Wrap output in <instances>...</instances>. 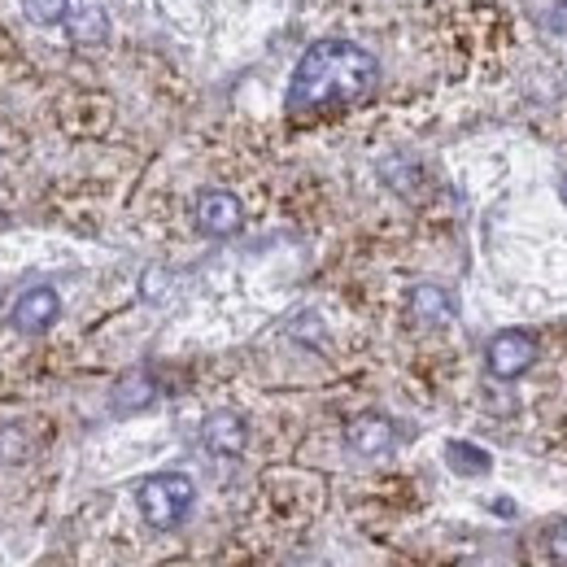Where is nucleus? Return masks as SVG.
<instances>
[{"label": "nucleus", "instance_id": "11", "mask_svg": "<svg viewBox=\"0 0 567 567\" xmlns=\"http://www.w3.org/2000/svg\"><path fill=\"white\" fill-rule=\"evenodd\" d=\"M22 13H27L35 27H58V22H66L71 0H22Z\"/></svg>", "mask_w": 567, "mask_h": 567}, {"label": "nucleus", "instance_id": "13", "mask_svg": "<svg viewBox=\"0 0 567 567\" xmlns=\"http://www.w3.org/2000/svg\"><path fill=\"white\" fill-rule=\"evenodd\" d=\"M546 550H550V559H555V564H567V519L546 533Z\"/></svg>", "mask_w": 567, "mask_h": 567}, {"label": "nucleus", "instance_id": "3", "mask_svg": "<svg viewBox=\"0 0 567 567\" xmlns=\"http://www.w3.org/2000/svg\"><path fill=\"white\" fill-rule=\"evenodd\" d=\"M485 362L497 380H515L537 362V341L528 332H497L485 350Z\"/></svg>", "mask_w": 567, "mask_h": 567}, {"label": "nucleus", "instance_id": "2", "mask_svg": "<svg viewBox=\"0 0 567 567\" xmlns=\"http://www.w3.org/2000/svg\"><path fill=\"white\" fill-rule=\"evenodd\" d=\"M193 502H197V485L184 472H157V476L141 481V489H136V506H141V515L153 528L184 524V515L193 511Z\"/></svg>", "mask_w": 567, "mask_h": 567}, {"label": "nucleus", "instance_id": "1", "mask_svg": "<svg viewBox=\"0 0 567 567\" xmlns=\"http://www.w3.org/2000/svg\"><path fill=\"white\" fill-rule=\"evenodd\" d=\"M380 66L375 58L354 40H319L306 49V58L292 71L288 87V110H319L332 101H358L375 87Z\"/></svg>", "mask_w": 567, "mask_h": 567}, {"label": "nucleus", "instance_id": "4", "mask_svg": "<svg viewBox=\"0 0 567 567\" xmlns=\"http://www.w3.org/2000/svg\"><path fill=\"white\" fill-rule=\"evenodd\" d=\"M58 315H62V297H58L49 284L27 288V292L13 301V328H18V332H27V337L49 332V328L58 323Z\"/></svg>", "mask_w": 567, "mask_h": 567}, {"label": "nucleus", "instance_id": "14", "mask_svg": "<svg viewBox=\"0 0 567 567\" xmlns=\"http://www.w3.org/2000/svg\"><path fill=\"white\" fill-rule=\"evenodd\" d=\"M157 288H166V276L162 271H148L144 276V297H157Z\"/></svg>", "mask_w": 567, "mask_h": 567}, {"label": "nucleus", "instance_id": "5", "mask_svg": "<svg viewBox=\"0 0 567 567\" xmlns=\"http://www.w3.org/2000/svg\"><path fill=\"white\" fill-rule=\"evenodd\" d=\"M197 227L206 231V236H236L240 227H245V210H240V202L231 197V193H223V188H206L202 197H197Z\"/></svg>", "mask_w": 567, "mask_h": 567}, {"label": "nucleus", "instance_id": "6", "mask_svg": "<svg viewBox=\"0 0 567 567\" xmlns=\"http://www.w3.org/2000/svg\"><path fill=\"white\" fill-rule=\"evenodd\" d=\"M393 441H398V427L389 424L384 415H354V420L346 424V445H350L354 454H362V458L389 454Z\"/></svg>", "mask_w": 567, "mask_h": 567}, {"label": "nucleus", "instance_id": "10", "mask_svg": "<svg viewBox=\"0 0 567 567\" xmlns=\"http://www.w3.org/2000/svg\"><path fill=\"white\" fill-rule=\"evenodd\" d=\"M445 463H450L458 476H485V472L494 467V458H489L485 450L467 445V441H450V445H445Z\"/></svg>", "mask_w": 567, "mask_h": 567}, {"label": "nucleus", "instance_id": "12", "mask_svg": "<svg viewBox=\"0 0 567 567\" xmlns=\"http://www.w3.org/2000/svg\"><path fill=\"white\" fill-rule=\"evenodd\" d=\"M114 402H118L123 411H136V406H148V402H153V384H148L144 375H132L127 384H118Z\"/></svg>", "mask_w": 567, "mask_h": 567}, {"label": "nucleus", "instance_id": "8", "mask_svg": "<svg viewBox=\"0 0 567 567\" xmlns=\"http://www.w3.org/2000/svg\"><path fill=\"white\" fill-rule=\"evenodd\" d=\"M66 27H71L74 44H101L110 35V18H105V9L96 0H71Z\"/></svg>", "mask_w": 567, "mask_h": 567}, {"label": "nucleus", "instance_id": "9", "mask_svg": "<svg viewBox=\"0 0 567 567\" xmlns=\"http://www.w3.org/2000/svg\"><path fill=\"white\" fill-rule=\"evenodd\" d=\"M411 315H415L420 323H445V319L454 315V301H450L445 288L420 284V288H411Z\"/></svg>", "mask_w": 567, "mask_h": 567}, {"label": "nucleus", "instance_id": "7", "mask_svg": "<svg viewBox=\"0 0 567 567\" xmlns=\"http://www.w3.org/2000/svg\"><path fill=\"white\" fill-rule=\"evenodd\" d=\"M245 441H249V427L245 420L236 415V411H214L206 415V424H202V445L218 454V458H236L240 450H245Z\"/></svg>", "mask_w": 567, "mask_h": 567}]
</instances>
